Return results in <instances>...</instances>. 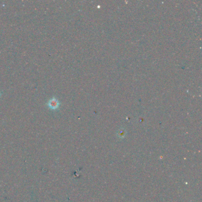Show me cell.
Returning <instances> with one entry per match:
<instances>
[{"label":"cell","instance_id":"obj_2","mask_svg":"<svg viewBox=\"0 0 202 202\" xmlns=\"http://www.w3.org/2000/svg\"><path fill=\"white\" fill-rule=\"evenodd\" d=\"M1 94H1V91H0V97H1Z\"/></svg>","mask_w":202,"mask_h":202},{"label":"cell","instance_id":"obj_1","mask_svg":"<svg viewBox=\"0 0 202 202\" xmlns=\"http://www.w3.org/2000/svg\"><path fill=\"white\" fill-rule=\"evenodd\" d=\"M46 106L51 110H57L60 106V103L58 99L53 97L47 102Z\"/></svg>","mask_w":202,"mask_h":202}]
</instances>
